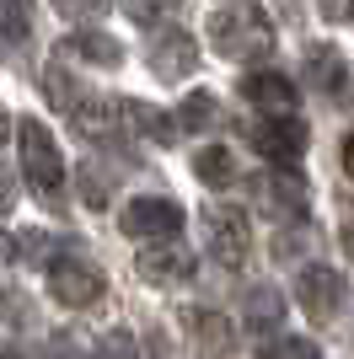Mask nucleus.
I'll return each mask as SVG.
<instances>
[{"mask_svg":"<svg viewBox=\"0 0 354 359\" xmlns=\"http://www.w3.org/2000/svg\"><path fill=\"white\" fill-rule=\"evenodd\" d=\"M16 145H22V177L48 210H59L65 198V156H59V140L48 135L44 118H16Z\"/></svg>","mask_w":354,"mask_h":359,"instance_id":"f03ea898","label":"nucleus"},{"mask_svg":"<svg viewBox=\"0 0 354 359\" xmlns=\"http://www.w3.org/2000/svg\"><path fill=\"white\" fill-rule=\"evenodd\" d=\"M242 97L258 113H295V81L280 70H247L242 75Z\"/></svg>","mask_w":354,"mask_h":359,"instance_id":"9b49d317","label":"nucleus"},{"mask_svg":"<svg viewBox=\"0 0 354 359\" xmlns=\"http://www.w3.org/2000/svg\"><path fill=\"white\" fill-rule=\"evenodd\" d=\"M193 269H199V263H193V252L177 236H162L156 247H145V252L134 257V273L156 290H183L193 279Z\"/></svg>","mask_w":354,"mask_h":359,"instance_id":"1a4fd4ad","label":"nucleus"},{"mask_svg":"<svg viewBox=\"0 0 354 359\" xmlns=\"http://www.w3.org/2000/svg\"><path fill=\"white\" fill-rule=\"evenodd\" d=\"M118 113L129 118V129L140 140H150V145H172L177 140V123H172V113H162L156 102H140V97H124L118 102Z\"/></svg>","mask_w":354,"mask_h":359,"instance_id":"f8f14e48","label":"nucleus"},{"mask_svg":"<svg viewBox=\"0 0 354 359\" xmlns=\"http://www.w3.org/2000/svg\"><path fill=\"white\" fill-rule=\"evenodd\" d=\"M0 359H11V354H6V348H0Z\"/></svg>","mask_w":354,"mask_h":359,"instance_id":"c85d7f7f","label":"nucleus"},{"mask_svg":"<svg viewBox=\"0 0 354 359\" xmlns=\"http://www.w3.org/2000/svg\"><path fill=\"white\" fill-rule=\"evenodd\" d=\"M81 204H86V210H103L107 204V177L97 172V161L81 166Z\"/></svg>","mask_w":354,"mask_h":359,"instance_id":"5701e85b","label":"nucleus"},{"mask_svg":"<svg viewBox=\"0 0 354 359\" xmlns=\"http://www.w3.org/2000/svg\"><path fill=\"white\" fill-rule=\"evenodd\" d=\"M32 32V6L27 0H0V43H27Z\"/></svg>","mask_w":354,"mask_h":359,"instance_id":"6ab92c4d","label":"nucleus"},{"mask_svg":"<svg viewBox=\"0 0 354 359\" xmlns=\"http://www.w3.org/2000/svg\"><path fill=\"white\" fill-rule=\"evenodd\" d=\"M199 225H204V247H209L215 263H225V269H242V263H247L252 225H247V215L236 210V204H204Z\"/></svg>","mask_w":354,"mask_h":359,"instance_id":"39448f33","label":"nucleus"},{"mask_svg":"<svg viewBox=\"0 0 354 359\" xmlns=\"http://www.w3.org/2000/svg\"><path fill=\"white\" fill-rule=\"evenodd\" d=\"M295 300L306 306L311 322H327V316L343 311V273L327 269V263H306L295 273Z\"/></svg>","mask_w":354,"mask_h":359,"instance_id":"9d476101","label":"nucleus"},{"mask_svg":"<svg viewBox=\"0 0 354 359\" xmlns=\"http://www.w3.org/2000/svg\"><path fill=\"white\" fill-rule=\"evenodd\" d=\"M145 65L156 70V81H183V75H193V65H199L193 32L177 27V22H156V27H150V43H145Z\"/></svg>","mask_w":354,"mask_h":359,"instance_id":"0eeeda50","label":"nucleus"},{"mask_svg":"<svg viewBox=\"0 0 354 359\" xmlns=\"http://www.w3.org/2000/svg\"><path fill=\"white\" fill-rule=\"evenodd\" d=\"M124 6V16L129 22H140V27H156V22H166V16L183 6V0H118Z\"/></svg>","mask_w":354,"mask_h":359,"instance_id":"412c9836","label":"nucleus"},{"mask_svg":"<svg viewBox=\"0 0 354 359\" xmlns=\"http://www.w3.org/2000/svg\"><path fill=\"white\" fill-rule=\"evenodd\" d=\"M54 247H59V241H54ZM44 273H48V295H54L59 306H70V311L91 306V300H103V290H107L103 269L91 263V252L81 247V241H65L59 252H44Z\"/></svg>","mask_w":354,"mask_h":359,"instance_id":"7ed1b4c3","label":"nucleus"},{"mask_svg":"<svg viewBox=\"0 0 354 359\" xmlns=\"http://www.w3.org/2000/svg\"><path fill=\"white\" fill-rule=\"evenodd\" d=\"M193 177L204 182V188H231L236 182V156L225 145H204L193 156Z\"/></svg>","mask_w":354,"mask_h":359,"instance_id":"dca6fc26","label":"nucleus"},{"mask_svg":"<svg viewBox=\"0 0 354 359\" xmlns=\"http://www.w3.org/2000/svg\"><path fill=\"white\" fill-rule=\"evenodd\" d=\"M258 359H322V348L311 338H263Z\"/></svg>","mask_w":354,"mask_h":359,"instance_id":"aec40b11","label":"nucleus"},{"mask_svg":"<svg viewBox=\"0 0 354 359\" xmlns=\"http://www.w3.org/2000/svg\"><path fill=\"white\" fill-rule=\"evenodd\" d=\"M54 6V16H65V22H103L107 16V0H48Z\"/></svg>","mask_w":354,"mask_h":359,"instance_id":"4be33fe9","label":"nucleus"},{"mask_svg":"<svg viewBox=\"0 0 354 359\" xmlns=\"http://www.w3.org/2000/svg\"><path fill=\"white\" fill-rule=\"evenodd\" d=\"M118 225H124V236H134V241L177 236V231H183V204H172V198H162V194H140L118 210Z\"/></svg>","mask_w":354,"mask_h":359,"instance_id":"6e6552de","label":"nucleus"},{"mask_svg":"<svg viewBox=\"0 0 354 359\" xmlns=\"http://www.w3.org/2000/svg\"><path fill=\"white\" fill-rule=\"evenodd\" d=\"M247 140H252V150H258L263 161L295 166L306 156V145H311V129H306V118H295V113H263V118L247 129Z\"/></svg>","mask_w":354,"mask_h":359,"instance_id":"423d86ee","label":"nucleus"},{"mask_svg":"<svg viewBox=\"0 0 354 359\" xmlns=\"http://www.w3.org/2000/svg\"><path fill=\"white\" fill-rule=\"evenodd\" d=\"M172 118H177V135H183V129H188V135H204V129H215V123H221V102H215L209 91H188Z\"/></svg>","mask_w":354,"mask_h":359,"instance_id":"2eb2a0df","label":"nucleus"},{"mask_svg":"<svg viewBox=\"0 0 354 359\" xmlns=\"http://www.w3.org/2000/svg\"><path fill=\"white\" fill-rule=\"evenodd\" d=\"M242 322H247V332H258V338L280 332V322H284V295H280L274 285H258V290H247Z\"/></svg>","mask_w":354,"mask_h":359,"instance_id":"ddd939ff","label":"nucleus"},{"mask_svg":"<svg viewBox=\"0 0 354 359\" xmlns=\"http://www.w3.org/2000/svg\"><path fill=\"white\" fill-rule=\"evenodd\" d=\"M306 70H311V86H322L327 97L343 102V91H349V65H343L339 48H327V43L306 48Z\"/></svg>","mask_w":354,"mask_h":359,"instance_id":"4468645a","label":"nucleus"},{"mask_svg":"<svg viewBox=\"0 0 354 359\" xmlns=\"http://www.w3.org/2000/svg\"><path fill=\"white\" fill-rule=\"evenodd\" d=\"M103 348H107V359H134V338H129L124 327H113V332H107V338H103Z\"/></svg>","mask_w":354,"mask_h":359,"instance_id":"393cba45","label":"nucleus"},{"mask_svg":"<svg viewBox=\"0 0 354 359\" xmlns=\"http://www.w3.org/2000/svg\"><path fill=\"white\" fill-rule=\"evenodd\" d=\"M65 54H81V60H91V65H118L124 60V48H118L107 32H70V38H65Z\"/></svg>","mask_w":354,"mask_h":359,"instance_id":"a211bd4d","label":"nucleus"},{"mask_svg":"<svg viewBox=\"0 0 354 359\" xmlns=\"http://www.w3.org/2000/svg\"><path fill=\"white\" fill-rule=\"evenodd\" d=\"M11 263H16V236L0 231V269H11Z\"/></svg>","mask_w":354,"mask_h":359,"instance_id":"bb28decb","label":"nucleus"},{"mask_svg":"<svg viewBox=\"0 0 354 359\" xmlns=\"http://www.w3.org/2000/svg\"><path fill=\"white\" fill-rule=\"evenodd\" d=\"M252 194H258V204L268 210V220L306 225V215H311V188H306V177H301V166H274L268 161V172L252 182Z\"/></svg>","mask_w":354,"mask_h":359,"instance_id":"20e7f679","label":"nucleus"},{"mask_svg":"<svg viewBox=\"0 0 354 359\" xmlns=\"http://www.w3.org/2000/svg\"><path fill=\"white\" fill-rule=\"evenodd\" d=\"M188 327H193V338H199V348H204V354H225V348L236 344L231 322H225L221 311H193V316H188Z\"/></svg>","mask_w":354,"mask_h":359,"instance_id":"f3484780","label":"nucleus"},{"mask_svg":"<svg viewBox=\"0 0 354 359\" xmlns=\"http://www.w3.org/2000/svg\"><path fill=\"white\" fill-rule=\"evenodd\" d=\"M204 32H209V48L236 65H263L274 54V22L258 6H247V0H231V11L221 6L204 22Z\"/></svg>","mask_w":354,"mask_h":359,"instance_id":"f257e3e1","label":"nucleus"},{"mask_svg":"<svg viewBox=\"0 0 354 359\" xmlns=\"http://www.w3.org/2000/svg\"><path fill=\"white\" fill-rule=\"evenodd\" d=\"M6 140H11V113L0 107V145H6Z\"/></svg>","mask_w":354,"mask_h":359,"instance_id":"cd10ccee","label":"nucleus"},{"mask_svg":"<svg viewBox=\"0 0 354 359\" xmlns=\"http://www.w3.org/2000/svg\"><path fill=\"white\" fill-rule=\"evenodd\" d=\"M16 210V172L11 166H0V215Z\"/></svg>","mask_w":354,"mask_h":359,"instance_id":"a878e982","label":"nucleus"},{"mask_svg":"<svg viewBox=\"0 0 354 359\" xmlns=\"http://www.w3.org/2000/svg\"><path fill=\"white\" fill-rule=\"evenodd\" d=\"M134 359H183L172 348V338H166V332H145V344L134 348Z\"/></svg>","mask_w":354,"mask_h":359,"instance_id":"b1692460","label":"nucleus"}]
</instances>
